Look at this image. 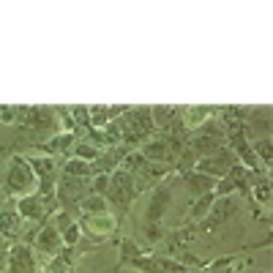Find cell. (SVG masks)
<instances>
[{
	"label": "cell",
	"instance_id": "cell-1",
	"mask_svg": "<svg viewBox=\"0 0 273 273\" xmlns=\"http://www.w3.org/2000/svg\"><path fill=\"white\" fill-rule=\"evenodd\" d=\"M88 230L96 232V235H109V232L115 230V218L109 216V213H98L88 221Z\"/></svg>",
	"mask_w": 273,
	"mask_h": 273
},
{
	"label": "cell",
	"instance_id": "cell-2",
	"mask_svg": "<svg viewBox=\"0 0 273 273\" xmlns=\"http://www.w3.org/2000/svg\"><path fill=\"white\" fill-rule=\"evenodd\" d=\"M211 112L213 109H186V123H189V126H199Z\"/></svg>",
	"mask_w": 273,
	"mask_h": 273
},
{
	"label": "cell",
	"instance_id": "cell-3",
	"mask_svg": "<svg viewBox=\"0 0 273 273\" xmlns=\"http://www.w3.org/2000/svg\"><path fill=\"white\" fill-rule=\"evenodd\" d=\"M257 148H259V153H262V156H265V161H271V150H268V142L257 145Z\"/></svg>",
	"mask_w": 273,
	"mask_h": 273
}]
</instances>
